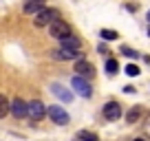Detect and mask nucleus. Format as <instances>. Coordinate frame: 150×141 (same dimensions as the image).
<instances>
[{"mask_svg": "<svg viewBox=\"0 0 150 141\" xmlns=\"http://www.w3.org/2000/svg\"><path fill=\"white\" fill-rule=\"evenodd\" d=\"M55 20H60V11L57 9H40L35 13V18H33V24L35 27H49V24H53Z\"/></svg>", "mask_w": 150, "mask_h": 141, "instance_id": "f257e3e1", "label": "nucleus"}, {"mask_svg": "<svg viewBox=\"0 0 150 141\" xmlns=\"http://www.w3.org/2000/svg\"><path fill=\"white\" fill-rule=\"evenodd\" d=\"M49 33H51V38H55V40H64V38L71 35V27L64 20H55L53 24H49Z\"/></svg>", "mask_w": 150, "mask_h": 141, "instance_id": "f03ea898", "label": "nucleus"}, {"mask_svg": "<svg viewBox=\"0 0 150 141\" xmlns=\"http://www.w3.org/2000/svg\"><path fill=\"white\" fill-rule=\"evenodd\" d=\"M47 113H49V117L53 119V123H57V126H66V123L71 121V117H69V113H66L62 106H49L47 108Z\"/></svg>", "mask_w": 150, "mask_h": 141, "instance_id": "7ed1b4c3", "label": "nucleus"}, {"mask_svg": "<svg viewBox=\"0 0 150 141\" xmlns=\"http://www.w3.org/2000/svg\"><path fill=\"white\" fill-rule=\"evenodd\" d=\"M44 115H47V106H44L42 102H31L27 106V117L31 119V121H40V119H44Z\"/></svg>", "mask_w": 150, "mask_h": 141, "instance_id": "20e7f679", "label": "nucleus"}, {"mask_svg": "<svg viewBox=\"0 0 150 141\" xmlns=\"http://www.w3.org/2000/svg\"><path fill=\"white\" fill-rule=\"evenodd\" d=\"M51 57H53V60H57V62H64V60H80L82 53L75 51V49H64V47H60L57 51H51Z\"/></svg>", "mask_w": 150, "mask_h": 141, "instance_id": "39448f33", "label": "nucleus"}, {"mask_svg": "<svg viewBox=\"0 0 150 141\" xmlns=\"http://www.w3.org/2000/svg\"><path fill=\"white\" fill-rule=\"evenodd\" d=\"M71 86H73L75 93L82 95V97H91V95H93V88H91V84L84 80V77H80V75H75V77H73Z\"/></svg>", "mask_w": 150, "mask_h": 141, "instance_id": "423d86ee", "label": "nucleus"}, {"mask_svg": "<svg viewBox=\"0 0 150 141\" xmlns=\"http://www.w3.org/2000/svg\"><path fill=\"white\" fill-rule=\"evenodd\" d=\"M104 117H106L108 121H117V119L122 117V106H119L117 102H108L106 106H104Z\"/></svg>", "mask_w": 150, "mask_h": 141, "instance_id": "0eeeda50", "label": "nucleus"}, {"mask_svg": "<svg viewBox=\"0 0 150 141\" xmlns=\"http://www.w3.org/2000/svg\"><path fill=\"white\" fill-rule=\"evenodd\" d=\"M51 93L55 95L57 99H62L64 104H71V102H73V93H71L69 88H64L62 84H51Z\"/></svg>", "mask_w": 150, "mask_h": 141, "instance_id": "6e6552de", "label": "nucleus"}, {"mask_svg": "<svg viewBox=\"0 0 150 141\" xmlns=\"http://www.w3.org/2000/svg\"><path fill=\"white\" fill-rule=\"evenodd\" d=\"M27 106H29L27 102H22L20 97H16L13 102H11V110H9V113L13 115V117L22 119V117H27Z\"/></svg>", "mask_w": 150, "mask_h": 141, "instance_id": "1a4fd4ad", "label": "nucleus"}, {"mask_svg": "<svg viewBox=\"0 0 150 141\" xmlns=\"http://www.w3.org/2000/svg\"><path fill=\"white\" fill-rule=\"evenodd\" d=\"M75 70H77V75H80V77H93L95 75V66L91 64V62H86V60L77 62V64H75Z\"/></svg>", "mask_w": 150, "mask_h": 141, "instance_id": "9d476101", "label": "nucleus"}, {"mask_svg": "<svg viewBox=\"0 0 150 141\" xmlns=\"http://www.w3.org/2000/svg\"><path fill=\"white\" fill-rule=\"evenodd\" d=\"M44 0H27V5H24V13L29 16H35L40 9H44Z\"/></svg>", "mask_w": 150, "mask_h": 141, "instance_id": "9b49d317", "label": "nucleus"}, {"mask_svg": "<svg viewBox=\"0 0 150 141\" xmlns=\"http://www.w3.org/2000/svg\"><path fill=\"white\" fill-rule=\"evenodd\" d=\"M60 42H62V47H64V49H75V51H80V47H82V40L75 38V35H69V38L60 40Z\"/></svg>", "mask_w": 150, "mask_h": 141, "instance_id": "f8f14e48", "label": "nucleus"}, {"mask_svg": "<svg viewBox=\"0 0 150 141\" xmlns=\"http://www.w3.org/2000/svg\"><path fill=\"white\" fill-rule=\"evenodd\" d=\"M75 141H99V137L95 132H88V130H80L75 135Z\"/></svg>", "mask_w": 150, "mask_h": 141, "instance_id": "ddd939ff", "label": "nucleus"}, {"mask_svg": "<svg viewBox=\"0 0 150 141\" xmlns=\"http://www.w3.org/2000/svg\"><path fill=\"white\" fill-rule=\"evenodd\" d=\"M139 117H141V108H139V106H132V108L128 110V115H126V121L128 123H135Z\"/></svg>", "mask_w": 150, "mask_h": 141, "instance_id": "4468645a", "label": "nucleus"}, {"mask_svg": "<svg viewBox=\"0 0 150 141\" xmlns=\"http://www.w3.org/2000/svg\"><path fill=\"white\" fill-rule=\"evenodd\" d=\"M11 110V104H9V99L5 97V95H0V119L5 117L7 113Z\"/></svg>", "mask_w": 150, "mask_h": 141, "instance_id": "2eb2a0df", "label": "nucleus"}, {"mask_svg": "<svg viewBox=\"0 0 150 141\" xmlns=\"http://www.w3.org/2000/svg\"><path fill=\"white\" fill-rule=\"evenodd\" d=\"M99 35H102V40H108V42L119 38V33H117V31H112V29H102V31H99Z\"/></svg>", "mask_w": 150, "mask_h": 141, "instance_id": "dca6fc26", "label": "nucleus"}, {"mask_svg": "<svg viewBox=\"0 0 150 141\" xmlns=\"http://www.w3.org/2000/svg\"><path fill=\"white\" fill-rule=\"evenodd\" d=\"M117 68H119L117 60H108V62H106V73H108V75H115V73H117Z\"/></svg>", "mask_w": 150, "mask_h": 141, "instance_id": "f3484780", "label": "nucleus"}, {"mask_svg": "<svg viewBox=\"0 0 150 141\" xmlns=\"http://www.w3.org/2000/svg\"><path fill=\"white\" fill-rule=\"evenodd\" d=\"M126 75H128V77H137V75H139V66L128 64V66H126Z\"/></svg>", "mask_w": 150, "mask_h": 141, "instance_id": "a211bd4d", "label": "nucleus"}, {"mask_svg": "<svg viewBox=\"0 0 150 141\" xmlns=\"http://www.w3.org/2000/svg\"><path fill=\"white\" fill-rule=\"evenodd\" d=\"M122 53H124V55H128V57H139V53L132 51V49H128V47H122Z\"/></svg>", "mask_w": 150, "mask_h": 141, "instance_id": "6ab92c4d", "label": "nucleus"}, {"mask_svg": "<svg viewBox=\"0 0 150 141\" xmlns=\"http://www.w3.org/2000/svg\"><path fill=\"white\" fill-rule=\"evenodd\" d=\"M144 130H146V135L150 137V115L146 117V121H144Z\"/></svg>", "mask_w": 150, "mask_h": 141, "instance_id": "aec40b11", "label": "nucleus"}, {"mask_svg": "<svg viewBox=\"0 0 150 141\" xmlns=\"http://www.w3.org/2000/svg\"><path fill=\"white\" fill-rule=\"evenodd\" d=\"M135 141H146V139H135Z\"/></svg>", "mask_w": 150, "mask_h": 141, "instance_id": "412c9836", "label": "nucleus"}, {"mask_svg": "<svg viewBox=\"0 0 150 141\" xmlns=\"http://www.w3.org/2000/svg\"><path fill=\"white\" fill-rule=\"evenodd\" d=\"M148 20H150V11H148Z\"/></svg>", "mask_w": 150, "mask_h": 141, "instance_id": "4be33fe9", "label": "nucleus"}, {"mask_svg": "<svg viewBox=\"0 0 150 141\" xmlns=\"http://www.w3.org/2000/svg\"><path fill=\"white\" fill-rule=\"evenodd\" d=\"M148 35H150V29H148Z\"/></svg>", "mask_w": 150, "mask_h": 141, "instance_id": "5701e85b", "label": "nucleus"}]
</instances>
